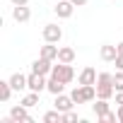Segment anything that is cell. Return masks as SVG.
Returning a JSON list of instances; mask_svg holds the SVG:
<instances>
[{"instance_id":"cell-7","label":"cell","mask_w":123,"mask_h":123,"mask_svg":"<svg viewBox=\"0 0 123 123\" xmlns=\"http://www.w3.org/2000/svg\"><path fill=\"white\" fill-rule=\"evenodd\" d=\"M51 63H53V60H48V58H41V55H39L34 63H31V70H34V73H39V75H51V70H53V65H51Z\"/></svg>"},{"instance_id":"cell-15","label":"cell","mask_w":123,"mask_h":123,"mask_svg":"<svg viewBox=\"0 0 123 123\" xmlns=\"http://www.w3.org/2000/svg\"><path fill=\"white\" fill-rule=\"evenodd\" d=\"M58 60H60V63H73V60H75V51L70 46H63L58 51Z\"/></svg>"},{"instance_id":"cell-18","label":"cell","mask_w":123,"mask_h":123,"mask_svg":"<svg viewBox=\"0 0 123 123\" xmlns=\"http://www.w3.org/2000/svg\"><path fill=\"white\" fill-rule=\"evenodd\" d=\"M92 109H94V113H97V118H99V116H104L106 111H111V109H109V99H99V101H97V104H94Z\"/></svg>"},{"instance_id":"cell-28","label":"cell","mask_w":123,"mask_h":123,"mask_svg":"<svg viewBox=\"0 0 123 123\" xmlns=\"http://www.w3.org/2000/svg\"><path fill=\"white\" fill-rule=\"evenodd\" d=\"M29 0H12V5H27Z\"/></svg>"},{"instance_id":"cell-19","label":"cell","mask_w":123,"mask_h":123,"mask_svg":"<svg viewBox=\"0 0 123 123\" xmlns=\"http://www.w3.org/2000/svg\"><path fill=\"white\" fill-rule=\"evenodd\" d=\"M39 94H41V92H29V94H27V97L22 99V104H24L27 109H31V106H36V104H39Z\"/></svg>"},{"instance_id":"cell-5","label":"cell","mask_w":123,"mask_h":123,"mask_svg":"<svg viewBox=\"0 0 123 123\" xmlns=\"http://www.w3.org/2000/svg\"><path fill=\"white\" fill-rule=\"evenodd\" d=\"M60 39H63V29H60L58 24H46V27H43V41L58 43Z\"/></svg>"},{"instance_id":"cell-3","label":"cell","mask_w":123,"mask_h":123,"mask_svg":"<svg viewBox=\"0 0 123 123\" xmlns=\"http://www.w3.org/2000/svg\"><path fill=\"white\" fill-rule=\"evenodd\" d=\"M51 75H53V77H58V80H63V82L68 85V82H73L75 70H73V65H70V63H60V60H58V65H53Z\"/></svg>"},{"instance_id":"cell-27","label":"cell","mask_w":123,"mask_h":123,"mask_svg":"<svg viewBox=\"0 0 123 123\" xmlns=\"http://www.w3.org/2000/svg\"><path fill=\"white\" fill-rule=\"evenodd\" d=\"M116 113H118V121H121V123H123V104H121V106H118V111H116Z\"/></svg>"},{"instance_id":"cell-17","label":"cell","mask_w":123,"mask_h":123,"mask_svg":"<svg viewBox=\"0 0 123 123\" xmlns=\"http://www.w3.org/2000/svg\"><path fill=\"white\" fill-rule=\"evenodd\" d=\"M10 94H12V85H10V80H3L0 82V101H7Z\"/></svg>"},{"instance_id":"cell-14","label":"cell","mask_w":123,"mask_h":123,"mask_svg":"<svg viewBox=\"0 0 123 123\" xmlns=\"http://www.w3.org/2000/svg\"><path fill=\"white\" fill-rule=\"evenodd\" d=\"M58 46H53V43H48L46 41V46H41V58H48V60H58Z\"/></svg>"},{"instance_id":"cell-2","label":"cell","mask_w":123,"mask_h":123,"mask_svg":"<svg viewBox=\"0 0 123 123\" xmlns=\"http://www.w3.org/2000/svg\"><path fill=\"white\" fill-rule=\"evenodd\" d=\"M73 101L75 104H85V101H92V99H97V85H80V87H75L73 89Z\"/></svg>"},{"instance_id":"cell-29","label":"cell","mask_w":123,"mask_h":123,"mask_svg":"<svg viewBox=\"0 0 123 123\" xmlns=\"http://www.w3.org/2000/svg\"><path fill=\"white\" fill-rule=\"evenodd\" d=\"M118 55H123V41L118 43Z\"/></svg>"},{"instance_id":"cell-9","label":"cell","mask_w":123,"mask_h":123,"mask_svg":"<svg viewBox=\"0 0 123 123\" xmlns=\"http://www.w3.org/2000/svg\"><path fill=\"white\" fill-rule=\"evenodd\" d=\"M73 106H75L73 97H65V94H55V109H58L60 113H65V111H70Z\"/></svg>"},{"instance_id":"cell-22","label":"cell","mask_w":123,"mask_h":123,"mask_svg":"<svg viewBox=\"0 0 123 123\" xmlns=\"http://www.w3.org/2000/svg\"><path fill=\"white\" fill-rule=\"evenodd\" d=\"M113 87H116V92L123 89V70H118V73L113 75Z\"/></svg>"},{"instance_id":"cell-13","label":"cell","mask_w":123,"mask_h":123,"mask_svg":"<svg viewBox=\"0 0 123 123\" xmlns=\"http://www.w3.org/2000/svg\"><path fill=\"white\" fill-rule=\"evenodd\" d=\"M46 89H48V92H51L53 97H55V94H63V89H65V82L51 75V80H48V87H46Z\"/></svg>"},{"instance_id":"cell-24","label":"cell","mask_w":123,"mask_h":123,"mask_svg":"<svg viewBox=\"0 0 123 123\" xmlns=\"http://www.w3.org/2000/svg\"><path fill=\"white\" fill-rule=\"evenodd\" d=\"M113 63H116V68H118V70H123V55H118Z\"/></svg>"},{"instance_id":"cell-16","label":"cell","mask_w":123,"mask_h":123,"mask_svg":"<svg viewBox=\"0 0 123 123\" xmlns=\"http://www.w3.org/2000/svg\"><path fill=\"white\" fill-rule=\"evenodd\" d=\"M10 85H12V89H24L27 87V75H22V73H15L12 77H10Z\"/></svg>"},{"instance_id":"cell-23","label":"cell","mask_w":123,"mask_h":123,"mask_svg":"<svg viewBox=\"0 0 123 123\" xmlns=\"http://www.w3.org/2000/svg\"><path fill=\"white\" fill-rule=\"evenodd\" d=\"M63 121H65V123H75V121H77V113L70 109V111H65V113H63Z\"/></svg>"},{"instance_id":"cell-1","label":"cell","mask_w":123,"mask_h":123,"mask_svg":"<svg viewBox=\"0 0 123 123\" xmlns=\"http://www.w3.org/2000/svg\"><path fill=\"white\" fill-rule=\"evenodd\" d=\"M113 92H116L113 75L111 73H99V77H97V99H111Z\"/></svg>"},{"instance_id":"cell-12","label":"cell","mask_w":123,"mask_h":123,"mask_svg":"<svg viewBox=\"0 0 123 123\" xmlns=\"http://www.w3.org/2000/svg\"><path fill=\"white\" fill-rule=\"evenodd\" d=\"M12 17H15V22H29L31 12H29V7H27V5H15Z\"/></svg>"},{"instance_id":"cell-20","label":"cell","mask_w":123,"mask_h":123,"mask_svg":"<svg viewBox=\"0 0 123 123\" xmlns=\"http://www.w3.org/2000/svg\"><path fill=\"white\" fill-rule=\"evenodd\" d=\"M43 121L46 123H60V121H63V113H60L58 109L55 111H48V113H43Z\"/></svg>"},{"instance_id":"cell-10","label":"cell","mask_w":123,"mask_h":123,"mask_svg":"<svg viewBox=\"0 0 123 123\" xmlns=\"http://www.w3.org/2000/svg\"><path fill=\"white\" fill-rule=\"evenodd\" d=\"M97 77H99V75H97L94 68H85V70L80 73L77 82H80V85H97Z\"/></svg>"},{"instance_id":"cell-6","label":"cell","mask_w":123,"mask_h":123,"mask_svg":"<svg viewBox=\"0 0 123 123\" xmlns=\"http://www.w3.org/2000/svg\"><path fill=\"white\" fill-rule=\"evenodd\" d=\"M53 10H55V15H58L60 19H68V17H73V12H75V5L70 3V0H58Z\"/></svg>"},{"instance_id":"cell-11","label":"cell","mask_w":123,"mask_h":123,"mask_svg":"<svg viewBox=\"0 0 123 123\" xmlns=\"http://www.w3.org/2000/svg\"><path fill=\"white\" fill-rule=\"evenodd\" d=\"M116 58H118V46L104 43V46H101V60H106V63H113Z\"/></svg>"},{"instance_id":"cell-26","label":"cell","mask_w":123,"mask_h":123,"mask_svg":"<svg viewBox=\"0 0 123 123\" xmlns=\"http://www.w3.org/2000/svg\"><path fill=\"white\" fill-rule=\"evenodd\" d=\"M116 104H123V89H121V92H116Z\"/></svg>"},{"instance_id":"cell-21","label":"cell","mask_w":123,"mask_h":123,"mask_svg":"<svg viewBox=\"0 0 123 123\" xmlns=\"http://www.w3.org/2000/svg\"><path fill=\"white\" fill-rule=\"evenodd\" d=\"M99 121H104V123H116V121H118V113H113V111H106L104 116H99Z\"/></svg>"},{"instance_id":"cell-8","label":"cell","mask_w":123,"mask_h":123,"mask_svg":"<svg viewBox=\"0 0 123 123\" xmlns=\"http://www.w3.org/2000/svg\"><path fill=\"white\" fill-rule=\"evenodd\" d=\"M10 116H12L17 123H29V121H31V116H29V109H27L24 104H19V106H12V109H10Z\"/></svg>"},{"instance_id":"cell-4","label":"cell","mask_w":123,"mask_h":123,"mask_svg":"<svg viewBox=\"0 0 123 123\" xmlns=\"http://www.w3.org/2000/svg\"><path fill=\"white\" fill-rule=\"evenodd\" d=\"M27 87H29V92H43L48 87V80H46V75H39L31 70V75L27 77Z\"/></svg>"},{"instance_id":"cell-30","label":"cell","mask_w":123,"mask_h":123,"mask_svg":"<svg viewBox=\"0 0 123 123\" xmlns=\"http://www.w3.org/2000/svg\"><path fill=\"white\" fill-rule=\"evenodd\" d=\"M55 3H58V0H55Z\"/></svg>"},{"instance_id":"cell-25","label":"cell","mask_w":123,"mask_h":123,"mask_svg":"<svg viewBox=\"0 0 123 123\" xmlns=\"http://www.w3.org/2000/svg\"><path fill=\"white\" fill-rule=\"evenodd\" d=\"M70 3H73L75 7H82V5H87V0H70Z\"/></svg>"}]
</instances>
